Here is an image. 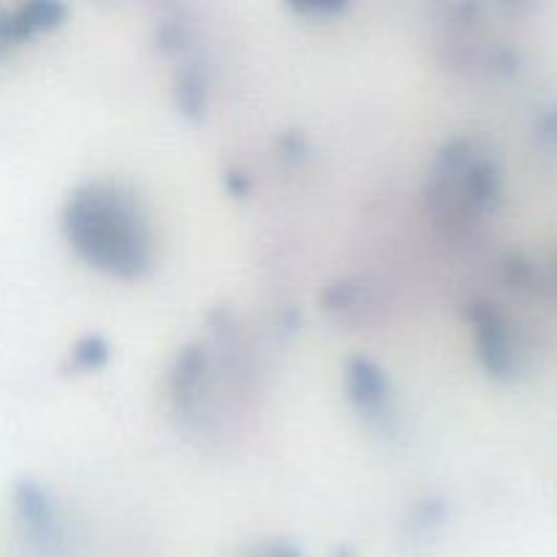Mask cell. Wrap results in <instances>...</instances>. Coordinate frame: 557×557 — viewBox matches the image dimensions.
<instances>
[{
	"label": "cell",
	"instance_id": "6da1fadb",
	"mask_svg": "<svg viewBox=\"0 0 557 557\" xmlns=\"http://www.w3.org/2000/svg\"><path fill=\"white\" fill-rule=\"evenodd\" d=\"M60 228L71 248L96 270L120 281L147 275L156 256L150 215L139 196L107 180L71 190L60 212Z\"/></svg>",
	"mask_w": 557,
	"mask_h": 557
},
{
	"label": "cell",
	"instance_id": "7a4b0ae2",
	"mask_svg": "<svg viewBox=\"0 0 557 557\" xmlns=\"http://www.w3.org/2000/svg\"><path fill=\"white\" fill-rule=\"evenodd\" d=\"M504 199V169L498 158L471 136L446 139L435 152L428 180V201L441 218L493 215Z\"/></svg>",
	"mask_w": 557,
	"mask_h": 557
},
{
	"label": "cell",
	"instance_id": "3957f363",
	"mask_svg": "<svg viewBox=\"0 0 557 557\" xmlns=\"http://www.w3.org/2000/svg\"><path fill=\"white\" fill-rule=\"evenodd\" d=\"M468 321L484 373L498 384H511L520 379L525 368V348L517 335V326L490 302H473L468 308Z\"/></svg>",
	"mask_w": 557,
	"mask_h": 557
},
{
	"label": "cell",
	"instance_id": "277c9868",
	"mask_svg": "<svg viewBox=\"0 0 557 557\" xmlns=\"http://www.w3.org/2000/svg\"><path fill=\"white\" fill-rule=\"evenodd\" d=\"M346 395L364 417L386 419L392 411L389 373L370 357H351L346 362Z\"/></svg>",
	"mask_w": 557,
	"mask_h": 557
},
{
	"label": "cell",
	"instance_id": "5b68a950",
	"mask_svg": "<svg viewBox=\"0 0 557 557\" xmlns=\"http://www.w3.org/2000/svg\"><path fill=\"white\" fill-rule=\"evenodd\" d=\"M14 511L20 525L33 542H52L58 536V506L54 498L33 479L14 484Z\"/></svg>",
	"mask_w": 557,
	"mask_h": 557
},
{
	"label": "cell",
	"instance_id": "8992f818",
	"mask_svg": "<svg viewBox=\"0 0 557 557\" xmlns=\"http://www.w3.org/2000/svg\"><path fill=\"white\" fill-rule=\"evenodd\" d=\"M207 375V354L201 346H185L177 354L169 373V386H172V397L177 406H190L194 397L199 395L201 384Z\"/></svg>",
	"mask_w": 557,
	"mask_h": 557
},
{
	"label": "cell",
	"instance_id": "52a82bcc",
	"mask_svg": "<svg viewBox=\"0 0 557 557\" xmlns=\"http://www.w3.org/2000/svg\"><path fill=\"white\" fill-rule=\"evenodd\" d=\"M65 16H69V5L60 3V0H30V3H22L14 9V22L22 44L60 27Z\"/></svg>",
	"mask_w": 557,
	"mask_h": 557
},
{
	"label": "cell",
	"instance_id": "ba28073f",
	"mask_svg": "<svg viewBox=\"0 0 557 557\" xmlns=\"http://www.w3.org/2000/svg\"><path fill=\"white\" fill-rule=\"evenodd\" d=\"M210 82L201 63H188L174 79V101L180 112L190 120H201L207 112V98H210Z\"/></svg>",
	"mask_w": 557,
	"mask_h": 557
},
{
	"label": "cell",
	"instance_id": "9c48e42d",
	"mask_svg": "<svg viewBox=\"0 0 557 557\" xmlns=\"http://www.w3.org/2000/svg\"><path fill=\"white\" fill-rule=\"evenodd\" d=\"M109 354H112V348H109L107 337L87 335L71 348L69 364L74 370H98L109 362Z\"/></svg>",
	"mask_w": 557,
	"mask_h": 557
},
{
	"label": "cell",
	"instance_id": "30bf717a",
	"mask_svg": "<svg viewBox=\"0 0 557 557\" xmlns=\"http://www.w3.org/2000/svg\"><path fill=\"white\" fill-rule=\"evenodd\" d=\"M292 9L302 16H315V20L321 16V20H330V16L343 14V11L348 9V3H343V0H302V3H294Z\"/></svg>",
	"mask_w": 557,
	"mask_h": 557
},
{
	"label": "cell",
	"instance_id": "8fae6325",
	"mask_svg": "<svg viewBox=\"0 0 557 557\" xmlns=\"http://www.w3.org/2000/svg\"><path fill=\"white\" fill-rule=\"evenodd\" d=\"M506 275H509V281L515 283V286H533L539 277V272H536V267H533L531 259L515 253L506 259Z\"/></svg>",
	"mask_w": 557,
	"mask_h": 557
},
{
	"label": "cell",
	"instance_id": "7c38bea8",
	"mask_svg": "<svg viewBox=\"0 0 557 557\" xmlns=\"http://www.w3.org/2000/svg\"><path fill=\"white\" fill-rule=\"evenodd\" d=\"M16 44H22V38L16 33L14 9H0V54H5Z\"/></svg>",
	"mask_w": 557,
	"mask_h": 557
},
{
	"label": "cell",
	"instance_id": "4fadbf2b",
	"mask_svg": "<svg viewBox=\"0 0 557 557\" xmlns=\"http://www.w3.org/2000/svg\"><path fill=\"white\" fill-rule=\"evenodd\" d=\"M536 136L542 139V145L557 147V103L542 112V117L536 123Z\"/></svg>",
	"mask_w": 557,
	"mask_h": 557
},
{
	"label": "cell",
	"instance_id": "5bb4252c",
	"mask_svg": "<svg viewBox=\"0 0 557 557\" xmlns=\"http://www.w3.org/2000/svg\"><path fill=\"white\" fill-rule=\"evenodd\" d=\"M245 557H305L302 549L294 547L288 542H270V544H261V547L250 549Z\"/></svg>",
	"mask_w": 557,
	"mask_h": 557
},
{
	"label": "cell",
	"instance_id": "9a60e30c",
	"mask_svg": "<svg viewBox=\"0 0 557 557\" xmlns=\"http://www.w3.org/2000/svg\"><path fill=\"white\" fill-rule=\"evenodd\" d=\"M226 185L234 196H239V199H243V196H248V190H250L248 174L239 172V169H232V172L226 174Z\"/></svg>",
	"mask_w": 557,
	"mask_h": 557
}]
</instances>
